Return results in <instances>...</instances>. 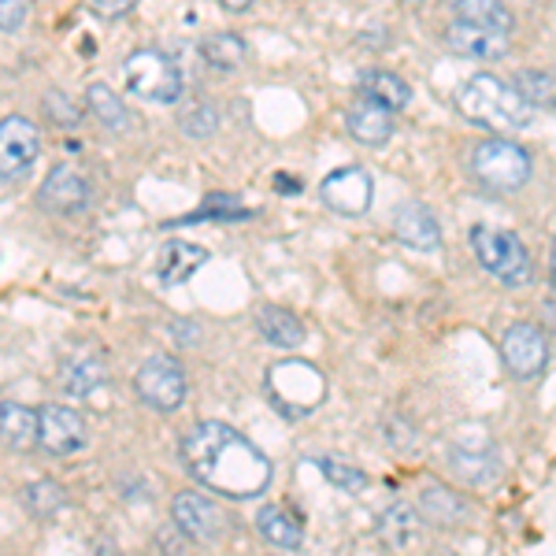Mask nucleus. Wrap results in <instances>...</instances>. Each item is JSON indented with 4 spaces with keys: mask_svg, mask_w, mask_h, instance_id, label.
Segmentation results:
<instances>
[{
    "mask_svg": "<svg viewBox=\"0 0 556 556\" xmlns=\"http://www.w3.org/2000/svg\"><path fill=\"white\" fill-rule=\"evenodd\" d=\"M182 464L204 490L230 501H253L271 486V460L219 419H201L182 438Z\"/></svg>",
    "mask_w": 556,
    "mask_h": 556,
    "instance_id": "obj_1",
    "label": "nucleus"
},
{
    "mask_svg": "<svg viewBox=\"0 0 556 556\" xmlns=\"http://www.w3.org/2000/svg\"><path fill=\"white\" fill-rule=\"evenodd\" d=\"M456 108L464 119L479 123L486 130L497 134H516L527 130L534 119V108L519 97L516 86L501 83L497 75H475L460 89H456Z\"/></svg>",
    "mask_w": 556,
    "mask_h": 556,
    "instance_id": "obj_2",
    "label": "nucleus"
},
{
    "mask_svg": "<svg viewBox=\"0 0 556 556\" xmlns=\"http://www.w3.org/2000/svg\"><path fill=\"white\" fill-rule=\"evenodd\" d=\"M471 249H475V256H479V264L486 267L497 282H505L508 290H523V286L534 282V260L513 230L490 227V223H475Z\"/></svg>",
    "mask_w": 556,
    "mask_h": 556,
    "instance_id": "obj_3",
    "label": "nucleus"
},
{
    "mask_svg": "<svg viewBox=\"0 0 556 556\" xmlns=\"http://www.w3.org/2000/svg\"><path fill=\"white\" fill-rule=\"evenodd\" d=\"M267 397L271 405L290 419H301L308 412L319 408V401L327 397V379L319 375L316 364L308 361H286V364H275L267 371Z\"/></svg>",
    "mask_w": 556,
    "mask_h": 556,
    "instance_id": "obj_4",
    "label": "nucleus"
},
{
    "mask_svg": "<svg viewBox=\"0 0 556 556\" xmlns=\"http://www.w3.org/2000/svg\"><path fill=\"white\" fill-rule=\"evenodd\" d=\"M531 152L516 141L490 138L471 152V175L479 186H486L493 193H516L531 182Z\"/></svg>",
    "mask_w": 556,
    "mask_h": 556,
    "instance_id": "obj_5",
    "label": "nucleus"
},
{
    "mask_svg": "<svg viewBox=\"0 0 556 556\" xmlns=\"http://www.w3.org/2000/svg\"><path fill=\"white\" fill-rule=\"evenodd\" d=\"M123 78H127L130 93H138L141 101L156 104H175L182 97V71L167 52L160 49H138L123 60Z\"/></svg>",
    "mask_w": 556,
    "mask_h": 556,
    "instance_id": "obj_6",
    "label": "nucleus"
},
{
    "mask_svg": "<svg viewBox=\"0 0 556 556\" xmlns=\"http://www.w3.org/2000/svg\"><path fill=\"white\" fill-rule=\"evenodd\" d=\"M450 471L460 482H468V486H490V482H497V475L505 471V464H501V453L486 430L464 427V430H456L450 442Z\"/></svg>",
    "mask_w": 556,
    "mask_h": 556,
    "instance_id": "obj_7",
    "label": "nucleus"
},
{
    "mask_svg": "<svg viewBox=\"0 0 556 556\" xmlns=\"http://www.w3.org/2000/svg\"><path fill=\"white\" fill-rule=\"evenodd\" d=\"M138 397L156 412H178L186 401V371L172 356H152L138 367Z\"/></svg>",
    "mask_w": 556,
    "mask_h": 556,
    "instance_id": "obj_8",
    "label": "nucleus"
},
{
    "mask_svg": "<svg viewBox=\"0 0 556 556\" xmlns=\"http://www.w3.org/2000/svg\"><path fill=\"white\" fill-rule=\"evenodd\" d=\"M41 152V134L23 115L0 119V182H20Z\"/></svg>",
    "mask_w": 556,
    "mask_h": 556,
    "instance_id": "obj_9",
    "label": "nucleus"
},
{
    "mask_svg": "<svg viewBox=\"0 0 556 556\" xmlns=\"http://www.w3.org/2000/svg\"><path fill=\"white\" fill-rule=\"evenodd\" d=\"M175 531H182L193 542H223L230 531V519L215 501H208L204 493H178L172 505Z\"/></svg>",
    "mask_w": 556,
    "mask_h": 556,
    "instance_id": "obj_10",
    "label": "nucleus"
},
{
    "mask_svg": "<svg viewBox=\"0 0 556 556\" xmlns=\"http://www.w3.org/2000/svg\"><path fill=\"white\" fill-rule=\"evenodd\" d=\"M501 361L523 382L542 375L545 364H549V342H545L542 327H534V323H513L505 330V338H501Z\"/></svg>",
    "mask_w": 556,
    "mask_h": 556,
    "instance_id": "obj_11",
    "label": "nucleus"
},
{
    "mask_svg": "<svg viewBox=\"0 0 556 556\" xmlns=\"http://www.w3.org/2000/svg\"><path fill=\"white\" fill-rule=\"evenodd\" d=\"M89 427L75 408L67 405H45L38 412V445L52 456H71L86 450Z\"/></svg>",
    "mask_w": 556,
    "mask_h": 556,
    "instance_id": "obj_12",
    "label": "nucleus"
},
{
    "mask_svg": "<svg viewBox=\"0 0 556 556\" xmlns=\"http://www.w3.org/2000/svg\"><path fill=\"white\" fill-rule=\"evenodd\" d=\"M319 197L338 215H364L371 208V175L364 167H338L323 178Z\"/></svg>",
    "mask_w": 556,
    "mask_h": 556,
    "instance_id": "obj_13",
    "label": "nucleus"
},
{
    "mask_svg": "<svg viewBox=\"0 0 556 556\" xmlns=\"http://www.w3.org/2000/svg\"><path fill=\"white\" fill-rule=\"evenodd\" d=\"M445 45L456 52V56L468 60H505L508 56V34L501 30H486V26H475L464 20H453L445 26Z\"/></svg>",
    "mask_w": 556,
    "mask_h": 556,
    "instance_id": "obj_14",
    "label": "nucleus"
},
{
    "mask_svg": "<svg viewBox=\"0 0 556 556\" xmlns=\"http://www.w3.org/2000/svg\"><path fill=\"white\" fill-rule=\"evenodd\" d=\"M38 197H41V204L49 212L75 215V212L89 208V182L75 172V167L60 164V167H52V172H49V178H45Z\"/></svg>",
    "mask_w": 556,
    "mask_h": 556,
    "instance_id": "obj_15",
    "label": "nucleus"
},
{
    "mask_svg": "<svg viewBox=\"0 0 556 556\" xmlns=\"http://www.w3.org/2000/svg\"><path fill=\"white\" fill-rule=\"evenodd\" d=\"M393 230H397V238L405 241L408 249H416V253H434V249H442V227H438V215L427 208V204H405V208L397 212V219H393Z\"/></svg>",
    "mask_w": 556,
    "mask_h": 556,
    "instance_id": "obj_16",
    "label": "nucleus"
},
{
    "mask_svg": "<svg viewBox=\"0 0 556 556\" xmlns=\"http://www.w3.org/2000/svg\"><path fill=\"white\" fill-rule=\"evenodd\" d=\"M208 264V249L193 245V241H167L156 256V278L164 286H182Z\"/></svg>",
    "mask_w": 556,
    "mask_h": 556,
    "instance_id": "obj_17",
    "label": "nucleus"
},
{
    "mask_svg": "<svg viewBox=\"0 0 556 556\" xmlns=\"http://www.w3.org/2000/svg\"><path fill=\"white\" fill-rule=\"evenodd\" d=\"M345 127L353 134V141H361L367 149H379L393 138V112L375 101H361L349 108Z\"/></svg>",
    "mask_w": 556,
    "mask_h": 556,
    "instance_id": "obj_18",
    "label": "nucleus"
},
{
    "mask_svg": "<svg viewBox=\"0 0 556 556\" xmlns=\"http://www.w3.org/2000/svg\"><path fill=\"white\" fill-rule=\"evenodd\" d=\"M379 542L393 553H408L424 542V516L408 505H390L379 519Z\"/></svg>",
    "mask_w": 556,
    "mask_h": 556,
    "instance_id": "obj_19",
    "label": "nucleus"
},
{
    "mask_svg": "<svg viewBox=\"0 0 556 556\" xmlns=\"http://www.w3.org/2000/svg\"><path fill=\"white\" fill-rule=\"evenodd\" d=\"M0 445L12 453H26L38 445V412L15 401H0Z\"/></svg>",
    "mask_w": 556,
    "mask_h": 556,
    "instance_id": "obj_20",
    "label": "nucleus"
},
{
    "mask_svg": "<svg viewBox=\"0 0 556 556\" xmlns=\"http://www.w3.org/2000/svg\"><path fill=\"white\" fill-rule=\"evenodd\" d=\"M104 379H108V367L97 353H78L60 364V386H64V393H71V397H89V393L101 390Z\"/></svg>",
    "mask_w": 556,
    "mask_h": 556,
    "instance_id": "obj_21",
    "label": "nucleus"
},
{
    "mask_svg": "<svg viewBox=\"0 0 556 556\" xmlns=\"http://www.w3.org/2000/svg\"><path fill=\"white\" fill-rule=\"evenodd\" d=\"M356 86H361L364 101H375V104L390 108V112H401V108L412 104V86L405 78L393 75V71H364Z\"/></svg>",
    "mask_w": 556,
    "mask_h": 556,
    "instance_id": "obj_22",
    "label": "nucleus"
},
{
    "mask_svg": "<svg viewBox=\"0 0 556 556\" xmlns=\"http://www.w3.org/2000/svg\"><path fill=\"white\" fill-rule=\"evenodd\" d=\"M256 327L267 338V345L275 349H298L304 342V323L290 308H278V304H264L256 312Z\"/></svg>",
    "mask_w": 556,
    "mask_h": 556,
    "instance_id": "obj_23",
    "label": "nucleus"
},
{
    "mask_svg": "<svg viewBox=\"0 0 556 556\" xmlns=\"http://www.w3.org/2000/svg\"><path fill=\"white\" fill-rule=\"evenodd\" d=\"M256 531H260L264 542L278 545V549H301V542H304L301 523L286 513L282 505H264V508H260V513H256Z\"/></svg>",
    "mask_w": 556,
    "mask_h": 556,
    "instance_id": "obj_24",
    "label": "nucleus"
},
{
    "mask_svg": "<svg viewBox=\"0 0 556 556\" xmlns=\"http://www.w3.org/2000/svg\"><path fill=\"white\" fill-rule=\"evenodd\" d=\"M453 12H456V20L486 26V30H501V34H513V26H516V15L505 0H453Z\"/></svg>",
    "mask_w": 556,
    "mask_h": 556,
    "instance_id": "obj_25",
    "label": "nucleus"
},
{
    "mask_svg": "<svg viewBox=\"0 0 556 556\" xmlns=\"http://www.w3.org/2000/svg\"><path fill=\"white\" fill-rule=\"evenodd\" d=\"M468 501L460 497V493H453V490H442V486H427L424 490V516L427 523H434V527H456V523H464L468 519Z\"/></svg>",
    "mask_w": 556,
    "mask_h": 556,
    "instance_id": "obj_26",
    "label": "nucleus"
},
{
    "mask_svg": "<svg viewBox=\"0 0 556 556\" xmlns=\"http://www.w3.org/2000/svg\"><path fill=\"white\" fill-rule=\"evenodd\" d=\"M513 86L531 108H556V71L527 67V71H519Z\"/></svg>",
    "mask_w": 556,
    "mask_h": 556,
    "instance_id": "obj_27",
    "label": "nucleus"
},
{
    "mask_svg": "<svg viewBox=\"0 0 556 556\" xmlns=\"http://www.w3.org/2000/svg\"><path fill=\"white\" fill-rule=\"evenodd\" d=\"M86 104H89V112H93L108 130H115V134H119V130H130V112L123 108V101H119V97H115L108 86H101V83L89 86Z\"/></svg>",
    "mask_w": 556,
    "mask_h": 556,
    "instance_id": "obj_28",
    "label": "nucleus"
},
{
    "mask_svg": "<svg viewBox=\"0 0 556 556\" xmlns=\"http://www.w3.org/2000/svg\"><path fill=\"white\" fill-rule=\"evenodd\" d=\"M201 56L219 71H235L245 64V41L238 34H215L201 41Z\"/></svg>",
    "mask_w": 556,
    "mask_h": 556,
    "instance_id": "obj_29",
    "label": "nucleus"
},
{
    "mask_svg": "<svg viewBox=\"0 0 556 556\" xmlns=\"http://www.w3.org/2000/svg\"><path fill=\"white\" fill-rule=\"evenodd\" d=\"M23 505L30 508V516L38 519H49L52 513H60L64 508V490L56 486V482H34V486L23 490Z\"/></svg>",
    "mask_w": 556,
    "mask_h": 556,
    "instance_id": "obj_30",
    "label": "nucleus"
},
{
    "mask_svg": "<svg viewBox=\"0 0 556 556\" xmlns=\"http://www.w3.org/2000/svg\"><path fill=\"white\" fill-rule=\"evenodd\" d=\"M319 471L327 475V482H334V486L345 490V493H361L367 486V475L356 468V464L342 460V456H323Z\"/></svg>",
    "mask_w": 556,
    "mask_h": 556,
    "instance_id": "obj_31",
    "label": "nucleus"
},
{
    "mask_svg": "<svg viewBox=\"0 0 556 556\" xmlns=\"http://www.w3.org/2000/svg\"><path fill=\"white\" fill-rule=\"evenodd\" d=\"M45 115H49L56 127H78V123H83V108L71 101L67 93H56V89L45 97Z\"/></svg>",
    "mask_w": 556,
    "mask_h": 556,
    "instance_id": "obj_32",
    "label": "nucleus"
},
{
    "mask_svg": "<svg viewBox=\"0 0 556 556\" xmlns=\"http://www.w3.org/2000/svg\"><path fill=\"white\" fill-rule=\"evenodd\" d=\"M215 127H219V115H215L212 104H197V108H190V112L182 115V130L190 134V138H197V141L212 138Z\"/></svg>",
    "mask_w": 556,
    "mask_h": 556,
    "instance_id": "obj_33",
    "label": "nucleus"
},
{
    "mask_svg": "<svg viewBox=\"0 0 556 556\" xmlns=\"http://www.w3.org/2000/svg\"><path fill=\"white\" fill-rule=\"evenodd\" d=\"M93 15H101V20H123L127 12H134V4L138 0H83Z\"/></svg>",
    "mask_w": 556,
    "mask_h": 556,
    "instance_id": "obj_34",
    "label": "nucleus"
},
{
    "mask_svg": "<svg viewBox=\"0 0 556 556\" xmlns=\"http://www.w3.org/2000/svg\"><path fill=\"white\" fill-rule=\"evenodd\" d=\"M26 23V0H0V30H20Z\"/></svg>",
    "mask_w": 556,
    "mask_h": 556,
    "instance_id": "obj_35",
    "label": "nucleus"
},
{
    "mask_svg": "<svg viewBox=\"0 0 556 556\" xmlns=\"http://www.w3.org/2000/svg\"><path fill=\"white\" fill-rule=\"evenodd\" d=\"M275 186H278L282 193H301V182H298V178H290V175H278V178H275Z\"/></svg>",
    "mask_w": 556,
    "mask_h": 556,
    "instance_id": "obj_36",
    "label": "nucleus"
},
{
    "mask_svg": "<svg viewBox=\"0 0 556 556\" xmlns=\"http://www.w3.org/2000/svg\"><path fill=\"white\" fill-rule=\"evenodd\" d=\"M223 8H227V12H245L249 4H253V0H219Z\"/></svg>",
    "mask_w": 556,
    "mask_h": 556,
    "instance_id": "obj_37",
    "label": "nucleus"
},
{
    "mask_svg": "<svg viewBox=\"0 0 556 556\" xmlns=\"http://www.w3.org/2000/svg\"><path fill=\"white\" fill-rule=\"evenodd\" d=\"M549 286L556 290V238H553V249H549Z\"/></svg>",
    "mask_w": 556,
    "mask_h": 556,
    "instance_id": "obj_38",
    "label": "nucleus"
},
{
    "mask_svg": "<svg viewBox=\"0 0 556 556\" xmlns=\"http://www.w3.org/2000/svg\"><path fill=\"white\" fill-rule=\"evenodd\" d=\"M408 4H427V0H408Z\"/></svg>",
    "mask_w": 556,
    "mask_h": 556,
    "instance_id": "obj_39",
    "label": "nucleus"
}]
</instances>
